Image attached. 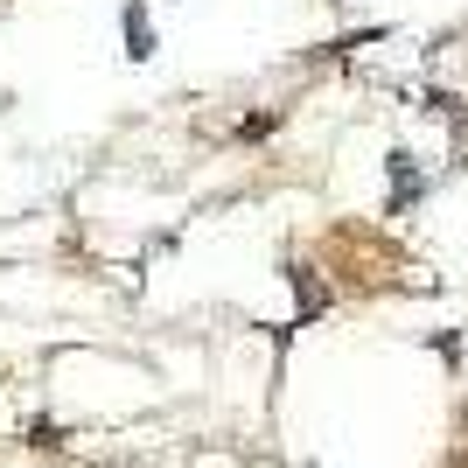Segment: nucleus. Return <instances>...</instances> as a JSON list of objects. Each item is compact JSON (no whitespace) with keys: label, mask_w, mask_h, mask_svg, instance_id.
Instances as JSON below:
<instances>
[{"label":"nucleus","mask_w":468,"mask_h":468,"mask_svg":"<svg viewBox=\"0 0 468 468\" xmlns=\"http://www.w3.org/2000/svg\"><path fill=\"white\" fill-rule=\"evenodd\" d=\"M385 176H391V196H385V210H391V217H406L412 203L433 189V176L420 168V154H406V147H391V154H385Z\"/></svg>","instance_id":"1"},{"label":"nucleus","mask_w":468,"mask_h":468,"mask_svg":"<svg viewBox=\"0 0 468 468\" xmlns=\"http://www.w3.org/2000/svg\"><path fill=\"white\" fill-rule=\"evenodd\" d=\"M273 126H280V112H252V119H245V126H238V133H245V140H266V133H273Z\"/></svg>","instance_id":"3"},{"label":"nucleus","mask_w":468,"mask_h":468,"mask_svg":"<svg viewBox=\"0 0 468 468\" xmlns=\"http://www.w3.org/2000/svg\"><path fill=\"white\" fill-rule=\"evenodd\" d=\"M119 28H126V57H133V63L154 57V21H147V7H140V0H126V7H119Z\"/></svg>","instance_id":"2"},{"label":"nucleus","mask_w":468,"mask_h":468,"mask_svg":"<svg viewBox=\"0 0 468 468\" xmlns=\"http://www.w3.org/2000/svg\"><path fill=\"white\" fill-rule=\"evenodd\" d=\"M0 105H7V98H0Z\"/></svg>","instance_id":"4"}]
</instances>
